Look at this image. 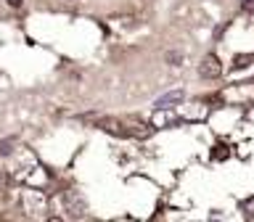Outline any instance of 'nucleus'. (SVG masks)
I'll return each mask as SVG.
<instances>
[{
	"mask_svg": "<svg viewBox=\"0 0 254 222\" xmlns=\"http://www.w3.org/2000/svg\"><path fill=\"white\" fill-rule=\"evenodd\" d=\"M198 74H201L204 79H217L222 74V63H220L217 56L206 53L204 58H201V63H198Z\"/></svg>",
	"mask_w": 254,
	"mask_h": 222,
	"instance_id": "obj_1",
	"label": "nucleus"
},
{
	"mask_svg": "<svg viewBox=\"0 0 254 222\" xmlns=\"http://www.w3.org/2000/svg\"><path fill=\"white\" fill-rule=\"evenodd\" d=\"M64 209H66L71 217H82L85 214V198L77 193V190H66L64 193Z\"/></svg>",
	"mask_w": 254,
	"mask_h": 222,
	"instance_id": "obj_2",
	"label": "nucleus"
},
{
	"mask_svg": "<svg viewBox=\"0 0 254 222\" xmlns=\"http://www.w3.org/2000/svg\"><path fill=\"white\" fill-rule=\"evenodd\" d=\"M186 98V93L183 90H172V93H164L162 98H159L154 106H156V111H167V109H172V106H178V103Z\"/></svg>",
	"mask_w": 254,
	"mask_h": 222,
	"instance_id": "obj_3",
	"label": "nucleus"
},
{
	"mask_svg": "<svg viewBox=\"0 0 254 222\" xmlns=\"http://www.w3.org/2000/svg\"><path fill=\"white\" fill-rule=\"evenodd\" d=\"M164 61L170 63V66H180V63H183V53L180 51H170L164 56Z\"/></svg>",
	"mask_w": 254,
	"mask_h": 222,
	"instance_id": "obj_4",
	"label": "nucleus"
},
{
	"mask_svg": "<svg viewBox=\"0 0 254 222\" xmlns=\"http://www.w3.org/2000/svg\"><path fill=\"white\" fill-rule=\"evenodd\" d=\"M16 146V138H5V140H0V156H8L13 151Z\"/></svg>",
	"mask_w": 254,
	"mask_h": 222,
	"instance_id": "obj_5",
	"label": "nucleus"
},
{
	"mask_svg": "<svg viewBox=\"0 0 254 222\" xmlns=\"http://www.w3.org/2000/svg\"><path fill=\"white\" fill-rule=\"evenodd\" d=\"M249 61H252V56H238V58L233 61V69H246Z\"/></svg>",
	"mask_w": 254,
	"mask_h": 222,
	"instance_id": "obj_6",
	"label": "nucleus"
},
{
	"mask_svg": "<svg viewBox=\"0 0 254 222\" xmlns=\"http://www.w3.org/2000/svg\"><path fill=\"white\" fill-rule=\"evenodd\" d=\"M244 212L254 214V198H246V201H244Z\"/></svg>",
	"mask_w": 254,
	"mask_h": 222,
	"instance_id": "obj_7",
	"label": "nucleus"
},
{
	"mask_svg": "<svg viewBox=\"0 0 254 222\" xmlns=\"http://www.w3.org/2000/svg\"><path fill=\"white\" fill-rule=\"evenodd\" d=\"M5 3L11 5V8H21V5H24V0H5Z\"/></svg>",
	"mask_w": 254,
	"mask_h": 222,
	"instance_id": "obj_8",
	"label": "nucleus"
},
{
	"mask_svg": "<svg viewBox=\"0 0 254 222\" xmlns=\"http://www.w3.org/2000/svg\"><path fill=\"white\" fill-rule=\"evenodd\" d=\"M249 11H252V13H254V3H252V8H249Z\"/></svg>",
	"mask_w": 254,
	"mask_h": 222,
	"instance_id": "obj_9",
	"label": "nucleus"
}]
</instances>
